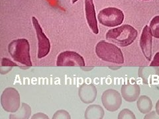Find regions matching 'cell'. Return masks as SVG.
<instances>
[{
	"instance_id": "obj_27",
	"label": "cell",
	"mask_w": 159,
	"mask_h": 119,
	"mask_svg": "<svg viewBox=\"0 0 159 119\" xmlns=\"http://www.w3.org/2000/svg\"><path fill=\"white\" fill-rule=\"evenodd\" d=\"M143 1H149V0H143Z\"/></svg>"
},
{
	"instance_id": "obj_21",
	"label": "cell",
	"mask_w": 159,
	"mask_h": 119,
	"mask_svg": "<svg viewBox=\"0 0 159 119\" xmlns=\"http://www.w3.org/2000/svg\"><path fill=\"white\" fill-rule=\"evenodd\" d=\"M31 119H49V117L43 112H37L32 116Z\"/></svg>"
},
{
	"instance_id": "obj_22",
	"label": "cell",
	"mask_w": 159,
	"mask_h": 119,
	"mask_svg": "<svg viewBox=\"0 0 159 119\" xmlns=\"http://www.w3.org/2000/svg\"><path fill=\"white\" fill-rule=\"evenodd\" d=\"M143 119H159V115L156 111H151L147 114Z\"/></svg>"
},
{
	"instance_id": "obj_5",
	"label": "cell",
	"mask_w": 159,
	"mask_h": 119,
	"mask_svg": "<svg viewBox=\"0 0 159 119\" xmlns=\"http://www.w3.org/2000/svg\"><path fill=\"white\" fill-rule=\"evenodd\" d=\"M1 105L4 111L14 113L21 107L20 95L16 88L7 87L1 95Z\"/></svg>"
},
{
	"instance_id": "obj_14",
	"label": "cell",
	"mask_w": 159,
	"mask_h": 119,
	"mask_svg": "<svg viewBox=\"0 0 159 119\" xmlns=\"http://www.w3.org/2000/svg\"><path fill=\"white\" fill-rule=\"evenodd\" d=\"M105 112L103 107L99 105H89L84 113L85 119H103Z\"/></svg>"
},
{
	"instance_id": "obj_25",
	"label": "cell",
	"mask_w": 159,
	"mask_h": 119,
	"mask_svg": "<svg viewBox=\"0 0 159 119\" xmlns=\"http://www.w3.org/2000/svg\"><path fill=\"white\" fill-rule=\"evenodd\" d=\"M111 69H119L120 68V67H117V68H113V67H111L110 68Z\"/></svg>"
},
{
	"instance_id": "obj_3",
	"label": "cell",
	"mask_w": 159,
	"mask_h": 119,
	"mask_svg": "<svg viewBox=\"0 0 159 119\" xmlns=\"http://www.w3.org/2000/svg\"><path fill=\"white\" fill-rule=\"evenodd\" d=\"M95 51L98 57L103 61L117 64L124 63L121 50L114 44L101 41L96 44Z\"/></svg>"
},
{
	"instance_id": "obj_9",
	"label": "cell",
	"mask_w": 159,
	"mask_h": 119,
	"mask_svg": "<svg viewBox=\"0 0 159 119\" xmlns=\"http://www.w3.org/2000/svg\"><path fill=\"white\" fill-rule=\"evenodd\" d=\"M152 35L150 27L145 25L143 28L140 38V46L143 55L150 61L152 58Z\"/></svg>"
},
{
	"instance_id": "obj_10",
	"label": "cell",
	"mask_w": 159,
	"mask_h": 119,
	"mask_svg": "<svg viewBox=\"0 0 159 119\" xmlns=\"http://www.w3.org/2000/svg\"><path fill=\"white\" fill-rule=\"evenodd\" d=\"M84 9H85L86 19L88 27L94 34H98L99 33V29L96 9L93 0H85L84 1Z\"/></svg>"
},
{
	"instance_id": "obj_19",
	"label": "cell",
	"mask_w": 159,
	"mask_h": 119,
	"mask_svg": "<svg viewBox=\"0 0 159 119\" xmlns=\"http://www.w3.org/2000/svg\"><path fill=\"white\" fill-rule=\"evenodd\" d=\"M117 119H137L135 114L128 108H123L119 112Z\"/></svg>"
},
{
	"instance_id": "obj_8",
	"label": "cell",
	"mask_w": 159,
	"mask_h": 119,
	"mask_svg": "<svg viewBox=\"0 0 159 119\" xmlns=\"http://www.w3.org/2000/svg\"><path fill=\"white\" fill-rule=\"evenodd\" d=\"M102 102L106 110L115 112L122 105V96L116 89H108L102 94Z\"/></svg>"
},
{
	"instance_id": "obj_17",
	"label": "cell",
	"mask_w": 159,
	"mask_h": 119,
	"mask_svg": "<svg viewBox=\"0 0 159 119\" xmlns=\"http://www.w3.org/2000/svg\"><path fill=\"white\" fill-rule=\"evenodd\" d=\"M18 66L20 67L17 64L11 61L7 58H3L1 62V66H0V73L2 75H5L9 73L12 69L13 67Z\"/></svg>"
},
{
	"instance_id": "obj_13",
	"label": "cell",
	"mask_w": 159,
	"mask_h": 119,
	"mask_svg": "<svg viewBox=\"0 0 159 119\" xmlns=\"http://www.w3.org/2000/svg\"><path fill=\"white\" fill-rule=\"evenodd\" d=\"M139 76L145 84L150 83L154 76H159V69L155 66L140 67L139 69Z\"/></svg>"
},
{
	"instance_id": "obj_1",
	"label": "cell",
	"mask_w": 159,
	"mask_h": 119,
	"mask_svg": "<svg viewBox=\"0 0 159 119\" xmlns=\"http://www.w3.org/2000/svg\"><path fill=\"white\" fill-rule=\"evenodd\" d=\"M8 52L13 60L22 65V69L31 67L32 62L30 55V44L26 38L13 40L8 45Z\"/></svg>"
},
{
	"instance_id": "obj_7",
	"label": "cell",
	"mask_w": 159,
	"mask_h": 119,
	"mask_svg": "<svg viewBox=\"0 0 159 119\" xmlns=\"http://www.w3.org/2000/svg\"><path fill=\"white\" fill-rule=\"evenodd\" d=\"M57 66H86L84 58L74 51H64L58 54L57 58Z\"/></svg>"
},
{
	"instance_id": "obj_26",
	"label": "cell",
	"mask_w": 159,
	"mask_h": 119,
	"mask_svg": "<svg viewBox=\"0 0 159 119\" xmlns=\"http://www.w3.org/2000/svg\"><path fill=\"white\" fill-rule=\"evenodd\" d=\"M78 1V0H72V3L74 4V3H75Z\"/></svg>"
},
{
	"instance_id": "obj_20",
	"label": "cell",
	"mask_w": 159,
	"mask_h": 119,
	"mask_svg": "<svg viewBox=\"0 0 159 119\" xmlns=\"http://www.w3.org/2000/svg\"><path fill=\"white\" fill-rule=\"evenodd\" d=\"M52 119H71V116L66 110L61 109L54 112Z\"/></svg>"
},
{
	"instance_id": "obj_24",
	"label": "cell",
	"mask_w": 159,
	"mask_h": 119,
	"mask_svg": "<svg viewBox=\"0 0 159 119\" xmlns=\"http://www.w3.org/2000/svg\"><path fill=\"white\" fill-rule=\"evenodd\" d=\"M155 108H156V112H157V113L158 114V115H159V99L157 101V102L156 103Z\"/></svg>"
},
{
	"instance_id": "obj_4",
	"label": "cell",
	"mask_w": 159,
	"mask_h": 119,
	"mask_svg": "<svg viewBox=\"0 0 159 119\" xmlns=\"http://www.w3.org/2000/svg\"><path fill=\"white\" fill-rule=\"evenodd\" d=\"M123 12L116 7H109L102 9L98 15V21L107 27H116L122 24L124 21Z\"/></svg>"
},
{
	"instance_id": "obj_23",
	"label": "cell",
	"mask_w": 159,
	"mask_h": 119,
	"mask_svg": "<svg viewBox=\"0 0 159 119\" xmlns=\"http://www.w3.org/2000/svg\"><path fill=\"white\" fill-rule=\"evenodd\" d=\"M151 66H155V67H158L159 66V52H157L156 54L154 56L153 60L151 62Z\"/></svg>"
},
{
	"instance_id": "obj_2",
	"label": "cell",
	"mask_w": 159,
	"mask_h": 119,
	"mask_svg": "<svg viewBox=\"0 0 159 119\" xmlns=\"http://www.w3.org/2000/svg\"><path fill=\"white\" fill-rule=\"evenodd\" d=\"M137 34V30L130 24H123L109 30L106 34V38L119 46L126 47L135 41Z\"/></svg>"
},
{
	"instance_id": "obj_15",
	"label": "cell",
	"mask_w": 159,
	"mask_h": 119,
	"mask_svg": "<svg viewBox=\"0 0 159 119\" xmlns=\"http://www.w3.org/2000/svg\"><path fill=\"white\" fill-rule=\"evenodd\" d=\"M31 107L28 104L23 103L19 110L9 115V119H29L31 115Z\"/></svg>"
},
{
	"instance_id": "obj_18",
	"label": "cell",
	"mask_w": 159,
	"mask_h": 119,
	"mask_svg": "<svg viewBox=\"0 0 159 119\" xmlns=\"http://www.w3.org/2000/svg\"><path fill=\"white\" fill-rule=\"evenodd\" d=\"M149 27H150L152 37L159 38V15L155 16L152 19Z\"/></svg>"
},
{
	"instance_id": "obj_6",
	"label": "cell",
	"mask_w": 159,
	"mask_h": 119,
	"mask_svg": "<svg viewBox=\"0 0 159 119\" xmlns=\"http://www.w3.org/2000/svg\"><path fill=\"white\" fill-rule=\"evenodd\" d=\"M32 23L38 40V54L39 59L46 57L51 51V42L43 31V29L35 17H32Z\"/></svg>"
},
{
	"instance_id": "obj_12",
	"label": "cell",
	"mask_w": 159,
	"mask_h": 119,
	"mask_svg": "<svg viewBox=\"0 0 159 119\" xmlns=\"http://www.w3.org/2000/svg\"><path fill=\"white\" fill-rule=\"evenodd\" d=\"M122 97L127 102L137 101L141 93V88L137 83L124 84L121 88Z\"/></svg>"
},
{
	"instance_id": "obj_11",
	"label": "cell",
	"mask_w": 159,
	"mask_h": 119,
	"mask_svg": "<svg viewBox=\"0 0 159 119\" xmlns=\"http://www.w3.org/2000/svg\"><path fill=\"white\" fill-rule=\"evenodd\" d=\"M98 95L97 88L93 83H83L78 89V96L82 102L89 104L96 100Z\"/></svg>"
},
{
	"instance_id": "obj_16",
	"label": "cell",
	"mask_w": 159,
	"mask_h": 119,
	"mask_svg": "<svg viewBox=\"0 0 159 119\" xmlns=\"http://www.w3.org/2000/svg\"><path fill=\"white\" fill-rule=\"evenodd\" d=\"M137 107L141 113L148 114L152 108V102L148 96L141 95L137 99Z\"/></svg>"
}]
</instances>
